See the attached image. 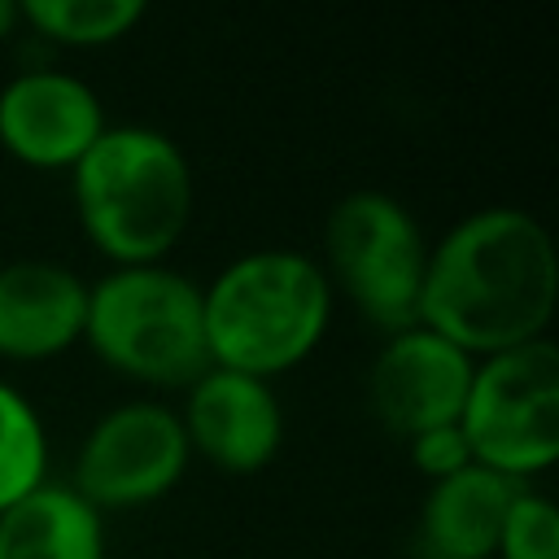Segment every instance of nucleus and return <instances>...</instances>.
<instances>
[{
	"instance_id": "1",
	"label": "nucleus",
	"mask_w": 559,
	"mask_h": 559,
	"mask_svg": "<svg viewBox=\"0 0 559 559\" xmlns=\"http://www.w3.org/2000/svg\"><path fill=\"white\" fill-rule=\"evenodd\" d=\"M559 301V262L542 218L515 205L463 214L428 245L419 319L472 358L542 341Z\"/></svg>"
},
{
	"instance_id": "2",
	"label": "nucleus",
	"mask_w": 559,
	"mask_h": 559,
	"mask_svg": "<svg viewBox=\"0 0 559 559\" xmlns=\"http://www.w3.org/2000/svg\"><path fill=\"white\" fill-rule=\"evenodd\" d=\"M83 236L114 266H157L192 218V166L183 148L140 122H118L70 170Z\"/></svg>"
},
{
	"instance_id": "3",
	"label": "nucleus",
	"mask_w": 559,
	"mask_h": 559,
	"mask_svg": "<svg viewBox=\"0 0 559 559\" xmlns=\"http://www.w3.org/2000/svg\"><path fill=\"white\" fill-rule=\"evenodd\" d=\"M210 367L275 380L306 362L332 319V284L301 249H249L201 284Z\"/></svg>"
},
{
	"instance_id": "4",
	"label": "nucleus",
	"mask_w": 559,
	"mask_h": 559,
	"mask_svg": "<svg viewBox=\"0 0 559 559\" xmlns=\"http://www.w3.org/2000/svg\"><path fill=\"white\" fill-rule=\"evenodd\" d=\"M83 341L127 380L148 389H188L210 367L201 284L166 262L114 266L105 280L87 284Z\"/></svg>"
},
{
	"instance_id": "5",
	"label": "nucleus",
	"mask_w": 559,
	"mask_h": 559,
	"mask_svg": "<svg viewBox=\"0 0 559 559\" xmlns=\"http://www.w3.org/2000/svg\"><path fill=\"white\" fill-rule=\"evenodd\" d=\"M428 240L415 214L376 188L345 192L323 218V275L332 293L341 288L349 306L389 332H402L419 319Z\"/></svg>"
},
{
	"instance_id": "6",
	"label": "nucleus",
	"mask_w": 559,
	"mask_h": 559,
	"mask_svg": "<svg viewBox=\"0 0 559 559\" xmlns=\"http://www.w3.org/2000/svg\"><path fill=\"white\" fill-rule=\"evenodd\" d=\"M459 432L472 463L533 480L559 459V349L550 336L476 358Z\"/></svg>"
},
{
	"instance_id": "7",
	"label": "nucleus",
	"mask_w": 559,
	"mask_h": 559,
	"mask_svg": "<svg viewBox=\"0 0 559 559\" xmlns=\"http://www.w3.org/2000/svg\"><path fill=\"white\" fill-rule=\"evenodd\" d=\"M179 411L157 397H131L105 411L79 441L70 489L96 511H131L166 498L188 472Z\"/></svg>"
},
{
	"instance_id": "8",
	"label": "nucleus",
	"mask_w": 559,
	"mask_h": 559,
	"mask_svg": "<svg viewBox=\"0 0 559 559\" xmlns=\"http://www.w3.org/2000/svg\"><path fill=\"white\" fill-rule=\"evenodd\" d=\"M476 358L424 323L389 332L367 371V402L380 428L411 441L428 428L459 424Z\"/></svg>"
},
{
	"instance_id": "9",
	"label": "nucleus",
	"mask_w": 559,
	"mask_h": 559,
	"mask_svg": "<svg viewBox=\"0 0 559 559\" xmlns=\"http://www.w3.org/2000/svg\"><path fill=\"white\" fill-rule=\"evenodd\" d=\"M188 450L231 476L262 472L284 445V406L271 380L205 367L179 406Z\"/></svg>"
},
{
	"instance_id": "10",
	"label": "nucleus",
	"mask_w": 559,
	"mask_h": 559,
	"mask_svg": "<svg viewBox=\"0 0 559 559\" xmlns=\"http://www.w3.org/2000/svg\"><path fill=\"white\" fill-rule=\"evenodd\" d=\"M100 96L66 70H22L0 87V148L35 170H74L105 131Z\"/></svg>"
},
{
	"instance_id": "11",
	"label": "nucleus",
	"mask_w": 559,
	"mask_h": 559,
	"mask_svg": "<svg viewBox=\"0 0 559 559\" xmlns=\"http://www.w3.org/2000/svg\"><path fill=\"white\" fill-rule=\"evenodd\" d=\"M87 284L48 258H17L0 266V358L48 362L83 341Z\"/></svg>"
},
{
	"instance_id": "12",
	"label": "nucleus",
	"mask_w": 559,
	"mask_h": 559,
	"mask_svg": "<svg viewBox=\"0 0 559 559\" xmlns=\"http://www.w3.org/2000/svg\"><path fill=\"white\" fill-rule=\"evenodd\" d=\"M524 480L498 476L480 463L428 485L415 520V542L424 559H493L502 520L524 493Z\"/></svg>"
},
{
	"instance_id": "13",
	"label": "nucleus",
	"mask_w": 559,
	"mask_h": 559,
	"mask_svg": "<svg viewBox=\"0 0 559 559\" xmlns=\"http://www.w3.org/2000/svg\"><path fill=\"white\" fill-rule=\"evenodd\" d=\"M0 559H105V520L61 480L0 511Z\"/></svg>"
},
{
	"instance_id": "14",
	"label": "nucleus",
	"mask_w": 559,
	"mask_h": 559,
	"mask_svg": "<svg viewBox=\"0 0 559 559\" xmlns=\"http://www.w3.org/2000/svg\"><path fill=\"white\" fill-rule=\"evenodd\" d=\"M17 13L22 26L61 48H105L144 22L140 0H17Z\"/></svg>"
},
{
	"instance_id": "15",
	"label": "nucleus",
	"mask_w": 559,
	"mask_h": 559,
	"mask_svg": "<svg viewBox=\"0 0 559 559\" xmlns=\"http://www.w3.org/2000/svg\"><path fill=\"white\" fill-rule=\"evenodd\" d=\"M48 480V432L26 393L0 380V511Z\"/></svg>"
},
{
	"instance_id": "16",
	"label": "nucleus",
	"mask_w": 559,
	"mask_h": 559,
	"mask_svg": "<svg viewBox=\"0 0 559 559\" xmlns=\"http://www.w3.org/2000/svg\"><path fill=\"white\" fill-rule=\"evenodd\" d=\"M493 559H559V507L546 493L524 489L502 520Z\"/></svg>"
},
{
	"instance_id": "17",
	"label": "nucleus",
	"mask_w": 559,
	"mask_h": 559,
	"mask_svg": "<svg viewBox=\"0 0 559 559\" xmlns=\"http://www.w3.org/2000/svg\"><path fill=\"white\" fill-rule=\"evenodd\" d=\"M406 454H411V467H415L419 476H428V485H437V480H445V476L472 467V450H467L459 424L428 428V432L411 437V441H406Z\"/></svg>"
},
{
	"instance_id": "18",
	"label": "nucleus",
	"mask_w": 559,
	"mask_h": 559,
	"mask_svg": "<svg viewBox=\"0 0 559 559\" xmlns=\"http://www.w3.org/2000/svg\"><path fill=\"white\" fill-rule=\"evenodd\" d=\"M22 26V13H17V0H0V44Z\"/></svg>"
}]
</instances>
